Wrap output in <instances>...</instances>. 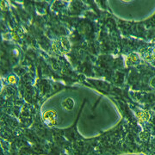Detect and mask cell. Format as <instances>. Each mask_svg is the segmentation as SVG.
I'll use <instances>...</instances> for the list:
<instances>
[{
  "instance_id": "6da1fadb",
  "label": "cell",
  "mask_w": 155,
  "mask_h": 155,
  "mask_svg": "<svg viewBox=\"0 0 155 155\" xmlns=\"http://www.w3.org/2000/svg\"><path fill=\"white\" fill-rule=\"evenodd\" d=\"M61 105H62V108L65 110H72V109H73V107H74V105H75V102L71 97H67V98H66V99L62 102Z\"/></svg>"
},
{
  "instance_id": "7a4b0ae2",
  "label": "cell",
  "mask_w": 155,
  "mask_h": 155,
  "mask_svg": "<svg viewBox=\"0 0 155 155\" xmlns=\"http://www.w3.org/2000/svg\"><path fill=\"white\" fill-rule=\"evenodd\" d=\"M45 119H46V122L49 123V125L54 124L56 122V113L53 110L48 111L45 115Z\"/></svg>"
}]
</instances>
